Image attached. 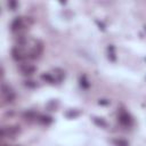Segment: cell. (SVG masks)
I'll list each match as a JSON object with an SVG mask.
<instances>
[{
	"label": "cell",
	"mask_w": 146,
	"mask_h": 146,
	"mask_svg": "<svg viewBox=\"0 0 146 146\" xmlns=\"http://www.w3.org/2000/svg\"><path fill=\"white\" fill-rule=\"evenodd\" d=\"M19 132V127H6L1 129L2 137H14Z\"/></svg>",
	"instance_id": "1"
},
{
	"label": "cell",
	"mask_w": 146,
	"mask_h": 146,
	"mask_svg": "<svg viewBox=\"0 0 146 146\" xmlns=\"http://www.w3.org/2000/svg\"><path fill=\"white\" fill-rule=\"evenodd\" d=\"M2 95L5 97V100L7 103H13L15 99V94L14 91L6 84H2Z\"/></svg>",
	"instance_id": "2"
},
{
	"label": "cell",
	"mask_w": 146,
	"mask_h": 146,
	"mask_svg": "<svg viewBox=\"0 0 146 146\" xmlns=\"http://www.w3.org/2000/svg\"><path fill=\"white\" fill-rule=\"evenodd\" d=\"M21 71L24 75H31L35 72V67L31 64H24V65L21 66Z\"/></svg>",
	"instance_id": "3"
},
{
	"label": "cell",
	"mask_w": 146,
	"mask_h": 146,
	"mask_svg": "<svg viewBox=\"0 0 146 146\" xmlns=\"http://www.w3.org/2000/svg\"><path fill=\"white\" fill-rule=\"evenodd\" d=\"M119 121H120V123L123 124V125H129V124L131 123V117H130V115H129L128 113H124V112H123V113L120 114Z\"/></svg>",
	"instance_id": "4"
},
{
	"label": "cell",
	"mask_w": 146,
	"mask_h": 146,
	"mask_svg": "<svg viewBox=\"0 0 146 146\" xmlns=\"http://www.w3.org/2000/svg\"><path fill=\"white\" fill-rule=\"evenodd\" d=\"M23 26V19L21 17H16L13 22H11V30L13 31H17Z\"/></svg>",
	"instance_id": "5"
},
{
	"label": "cell",
	"mask_w": 146,
	"mask_h": 146,
	"mask_svg": "<svg viewBox=\"0 0 146 146\" xmlns=\"http://www.w3.org/2000/svg\"><path fill=\"white\" fill-rule=\"evenodd\" d=\"M11 56H13V58L15 59V60H22L23 58H24V55H23V52H22V50L21 49H18V48H14L13 50H11Z\"/></svg>",
	"instance_id": "6"
},
{
	"label": "cell",
	"mask_w": 146,
	"mask_h": 146,
	"mask_svg": "<svg viewBox=\"0 0 146 146\" xmlns=\"http://www.w3.org/2000/svg\"><path fill=\"white\" fill-rule=\"evenodd\" d=\"M41 79L44 80L46 82H49V83H54L55 82V78L50 74V73H44L41 75Z\"/></svg>",
	"instance_id": "7"
},
{
	"label": "cell",
	"mask_w": 146,
	"mask_h": 146,
	"mask_svg": "<svg viewBox=\"0 0 146 146\" xmlns=\"http://www.w3.org/2000/svg\"><path fill=\"white\" fill-rule=\"evenodd\" d=\"M39 121H40L41 123H43V124H49V123L52 122V119H51L50 116H48V115H41V116L39 117Z\"/></svg>",
	"instance_id": "8"
},
{
	"label": "cell",
	"mask_w": 146,
	"mask_h": 146,
	"mask_svg": "<svg viewBox=\"0 0 146 146\" xmlns=\"http://www.w3.org/2000/svg\"><path fill=\"white\" fill-rule=\"evenodd\" d=\"M80 84L82 86V88H88V87H89V82H88L86 75H82V76L80 78Z\"/></svg>",
	"instance_id": "9"
},
{
	"label": "cell",
	"mask_w": 146,
	"mask_h": 146,
	"mask_svg": "<svg viewBox=\"0 0 146 146\" xmlns=\"http://www.w3.org/2000/svg\"><path fill=\"white\" fill-rule=\"evenodd\" d=\"M114 144H115V146H129L128 141L124 139H116V140H114Z\"/></svg>",
	"instance_id": "10"
},
{
	"label": "cell",
	"mask_w": 146,
	"mask_h": 146,
	"mask_svg": "<svg viewBox=\"0 0 146 146\" xmlns=\"http://www.w3.org/2000/svg\"><path fill=\"white\" fill-rule=\"evenodd\" d=\"M108 57L112 60H115V52H114V47L113 46H110L108 47Z\"/></svg>",
	"instance_id": "11"
},
{
	"label": "cell",
	"mask_w": 146,
	"mask_h": 146,
	"mask_svg": "<svg viewBox=\"0 0 146 146\" xmlns=\"http://www.w3.org/2000/svg\"><path fill=\"white\" fill-rule=\"evenodd\" d=\"M94 122L96 123V124H98V125H100V127H106V122L104 121V120H99L98 117H94Z\"/></svg>",
	"instance_id": "12"
},
{
	"label": "cell",
	"mask_w": 146,
	"mask_h": 146,
	"mask_svg": "<svg viewBox=\"0 0 146 146\" xmlns=\"http://www.w3.org/2000/svg\"><path fill=\"white\" fill-rule=\"evenodd\" d=\"M24 117L27 120H31V119H34L35 117V114L33 113V112H26V113H24Z\"/></svg>",
	"instance_id": "13"
},
{
	"label": "cell",
	"mask_w": 146,
	"mask_h": 146,
	"mask_svg": "<svg viewBox=\"0 0 146 146\" xmlns=\"http://www.w3.org/2000/svg\"><path fill=\"white\" fill-rule=\"evenodd\" d=\"M25 86L26 87H30V88H35L36 87V83L34 81L30 80V81H25Z\"/></svg>",
	"instance_id": "14"
},
{
	"label": "cell",
	"mask_w": 146,
	"mask_h": 146,
	"mask_svg": "<svg viewBox=\"0 0 146 146\" xmlns=\"http://www.w3.org/2000/svg\"><path fill=\"white\" fill-rule=\"evenodd\" d=\"M8 6H9V7H10V8H11V9L14 10V9H15V8L17 7V2H16V1H9Z\"/></svg>",
	"instance_id": "15"
},
{
	"label": "cell",
	"mask_w": 146,
	"mask_h": 146,
	"mask_svg": "<svg viewBox=\"0 0 146 146\" xmlns=\"http://www.w3.org/2000/svg\"><path fill=\"white\" fill-rule=\"evenodd\" d=\"M110 102H107L106 99H102V100H99V104H102V105H107Z\"/></svg>",
	"instance_id": "16"
},
{
	"label": "cell",
	"mask_w": 146,
	"mask_h": 146,
	"mask_svg": "<svg viewBox=\"0 0 146 146\" xmlns=\"http://www.w3.org/2000/svg\"><path fill=\"white\" fill-rule=\"evenodd\" d=\"M5 146H6V145H5Z\"/></svg>",
	"instance_id": "17"
}]
</instances>
